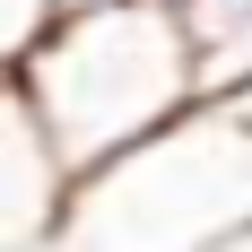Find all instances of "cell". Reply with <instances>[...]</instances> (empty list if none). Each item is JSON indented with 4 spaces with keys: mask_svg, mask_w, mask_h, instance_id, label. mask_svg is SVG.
Listing matches in <instances>:
<instances>
[{
    "mask_svg": "<svg viewBox=\"0 0 252 252\" xmlns=\"http://www.w3.org/2000/svg\"><path fill=\"white\" fill-rule=\"evenodd\" d=\"M218 252H252V226H244V235H226V244H218Z\"/></svg>",
    "mask_w": 252,
    "mask_h": 252,
    "instance_id": "cell-7",
    "label": "cell"
},
{
    "mask_svg": "<svg viewBox=\"0 0 252 252\" xmlns=\"http://www.w3.org/2000/svg\"><path fill=\"white\" fill-rule=\"evenodd\" d=\"M61 9H96V0H61Z\"/></svg>",
    "mask_w": 252,
    "mask_h": 252,
    "instance_id": "cell-8",
    "label": "cell"
},
{
    "mask_svg": "<svg viewBox=\"0 0 252 252\" xmlns=\"http://www.w3.org/2000/svg\"><path fill=\"white\" fill-rule=\"evenodd\" d=\"M252 226V122L226 104H191L183 122L139 139L61 191V252H218Z\"/></svg>",
    "mask_w": 252,
    "mask_h": 252,
    "instance_id": "cell-2",
    "label": "cell"
},
{
    "mask_svg": "<svg viewBox=\"0 0 252 252\" xmlns=\"http://www.w3.org/2000/svg\"><path fill=\"white\" fill-rule=\"evenodd\" d=\"M183 26H191L200 52H218V44H235L252 26V0H183Z\"/></svg>",
    "mask_w": 252,
    "mask_h": 252,
    "instance_id": "cell-4",
    "label": "cell"
},
{
    "mask_svg": "<svg viewBox=\"0 0 252 252\" xmlns=\"http://www.w3.org/2000/svg\"><path fill=\"white\" fill-rule=\"evenodd\" d=\"M70 18L61 0H0V87H18L26 61L52 44V26Z\"/></svg>",
    "mask_w": 252,
    "mask_h": 252,
    "instance_id": "cell-3",
    "label": "cell"
},
{
    "mask_svg": "<svg viewBox=\"0 0 252 252\" xmlns=\"http://www.w3.org/2000/svg\"><path fill=\"white\" fill-rule=\"evenodd\" d=\"M18 96L35 113V139H44L61 191H70L200 104V44H191L183 9L96 0L52 26V44L26 61Z\"/></svg>",
    "mask_w": 252,
    "mask_h": 252,
    "instance_id": "cell-1",
    "label": "cell"
},
{
    "mask_svg": "<svg viewBox=\"0 0 252 252\" xmlns=\"http://www.w3.org/2000/svg\"><path fill=\"white\" fill-rule=\"evenodd\" d=\"M218 104H226V113H244V122H252V78H244V87H235V96H218Z\"/></svg>",
    "mask_w": 252,
    "mask_h": 252,
    "instance_id": "cell-6",
    "label": "cell"
},
{
    "mask_svg": "<svg viewBox=\"0 0 252 252\" xmlns=\"http://www.w3.org/2000/svg\"><path fill=\"white\" fill-rule=\"evenodd\" d=\"M252 78V26L235 35V44H218V52H200V104H218V96H235Z\"/></svg>",
    "mask_w": 252,
    "mask_h": 252,
    "instance_id": "cell-5",
    "label": "cell"
},
{
    "mask_svg": "<svg viewBox=\"0 0 252 252\" xmlns=\"http://www.w3.org/2000/svg\"><path fill=\"white\" fill-rule=\"evenodd\" d=\"M157 9H183V0H157Z\"/></svg>",
    "mask_w": 252,
    "mask_h": 252,
    "instance_id": "cell-9",
    "label": "cell"
}]
</instances>
